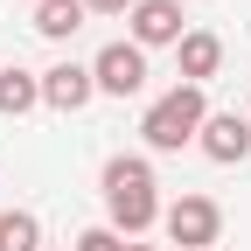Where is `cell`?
<instances>
[{
	"instance_id": "cell-1",
	"label": "cell",
	"mask_w": 251,
	"mask_h": 251,
	"mask_svg": "<svg viewBox=\"0 0 251 251\" xmlns=\"http://www.w3.org/2000/svg\"><path fill=\"white\" fill-rule=\"evenodd\" d=\"M105 216L119 237H140L161 224V196H153V168L140 153H112L105 161Z\"/></svg>"
},
{
	"instance_id": "cell-2",
	"label": "cell",
	"mask_w": 251,
	"mask_h": 251,
	"mask_svg": "<svg viewBox=\"0 0 251 251\" xmlns=\"http://www.w3.org/2000/svg\"><path fill=\"white\" fill-rule=\"evenodd\" d=\"M202 119H209L202 84H175V91H161V98L147 105V119H140V140H147L153 153H181L188 140L202 133Z\"/></svg>"
},
{
	"instance_id": "cell-3",
	"label": "cell",
	"mask_w": 251,
	"mask_h": 251,
	"mask_svg": "<svg viewBox=\"0 0 251 251\" xmlns=\"http://www.w3.org/2000/svg\"><path fill=\"white\" fill-rule=\"evenodd\" d=\"M91 84L112 91V98H140L147 91V49L140 42H105L91 56Z\"/></svg>"
},
{
	"instance_id": "cell-4",
	"label": "cell",
	"mask_w": 251,
	"mask_h": 251,
	"mask_svg": "<svg viewBox=\"0 0 251 251\" xmlns=\"http://www.w3.org/2000/svg\"><path fill=\"white\" fill-rule=\"evenodd\" d=\"M161 224H168V237H175V244L209 251L216 237H224V209H216L209 196H181V202H168V209H161Z\"/></svg>"
},
{
	"instance_id": "cell-5",
	"label": "cell",
	"mask_w": 251,
	"mask_h": 251,
	"mask_svg": "<svg viewBox=\"0 0 251 251\" xmlns=\"http://www.w3.org/2000/svg\"><path fill=\"white\" fill-rule=\"evenodd\" d=\"M126 28H133L126 42H140V49H175L188 35L181 28V0H140L133 14H126Z\"/></svg>"
},
{
	"instance_id": "cell-6",
	"label": "cell",
	"mask_w": 251,
	"mask_h": 251,
	"mask_svg": "<svg viewBox=\"0 0 251 251\" xmlns=\"http://www.w3.org/2000/svg\"><path fill=\"white\" fill-rule=\"evenodd\" d=\"M196 147L209 153L216 168H237L244 153H251V119H244V112H209L202 133H196Z\"/></svg>"
},
{
	"instance_id": "cell-7",
	"label": "cell",
	"mask_w": 251,
	"mask_h": 251,
	"mask_svg": "<svg viewBox=\"0 0 251 251\" xmlns=\"http://www.w3.org/2000/svg\"><path fill=\"white\" fill-rule=\"evenodd\" d=\"M91 98H98L91 63H56V70H42V105L49 112H84Z\"/></svg>"
},
{
	"instance_id": "cell-8",
	"label": "cell",
	"mask_w": 251,
	"mask_h": 251,
	"mask_svg": "<svg viewBox=\"0 0 251 251\" xmlns=\"http://www.w3.org/2000/svg\"><path fill=\"white\" fill-rule=\"evenodd\" d=\"M175 56H181V84H209L216 70H224V42H216L209 28H188V35L175 42Z\"/></svg>"
},
{
	"instance_id": "cell-9",
	"label": "cell",
	"mask_w": 251,
	"mask_h": 251,
	"mask_svg": "<svg viewBox=\"0 0 251 251\" xmlns=\"http://www.w3.org/2000/svg\"><path fill=\"white\" fill-rule=\"evenodd\" d=\"M35 105H42V77L21 70V63H7V70H0V112L21 119V112H35Z\"/></svg>"
},
{
	"instance_id": "cell-10",
	"label": "cell",
	"mask_w": 251,
	"mask_h": 251,
	"mask_svg": "<svg viewBox=\"0 0 251 251\" xmlns=\"http://www.w3.org/2000/svg\"><path fill=\"white\" fill-rule=\"evenodd\" d=\"M77 28H84V0H35V35L70 42Z\"/></svg>"
},
{
	"instance_id": "cell-11",
	"label": "cell",
	"mask_w": 251,
	"mask_h": 251,
	"mask_svg": "<svg viewBox=\"0 0 251 251\" xmlns=\"http://www.w3.org/2000/svg\"><path fill=\"white\" fill-rule=\"evenodd\" d=\"M0 251H42V216L35 209H7L0 216Z\"/></svg>"
},
{
	"instance_id": "cell-12",
	"label": "cell",
	"mask_w": 251,
	"mask_h": 251,
	"mask_svg": "<svg viewBox=\"0 0 251 251\" xmlns=\"http://www.w3.org/2000/svg\"><path fill=\"white\" fill-rule=\"evenodd\" d=\"M77 251H133V244H126L112 224H98V230H84V237H77Z\"/></svg>"
},
{
	"instance_id": "cell-13",
	"label": "cell",
	"mask_w": 251,
	"mask_h": 251,
	"mask_svg": "<svg viewBox=\"0 0 251 251\" xmlns=\"http://www.w3.org/2000/svg\"><path fill=\"white\" fill-rule=\"evenodd\" d=\"M140 0H84V14H133Z\"/></svg>"
},
{
	"instance_id": "cell-14",
	"label": "cell",
	"mask_w": 251,
	"mask_h": 251,
	"mask_svg": "<svg viewBox=\"0 0 251 251\" xmlns=\"http://www.w3.org/2000/svg\"><path fill=\"white\" fill-rule=\"evenodd\" d=\"M133 251H153V244H133Z\"/></svg>"
},
{
	"instance_id": "cell-15",
	"label": "cell",
	"mask_w": 251,
	"mask_h": 251,
	"mask_svg": "<svg viewBox=\"0 0 251 251\" xmlns=\"http://www.w3.org/2000/svg\"><path fill=\"white\" fill-rule=\"evenodd\" d=\"M244 119H251V112H244Z\"/></svg>"
}]
</instances>
